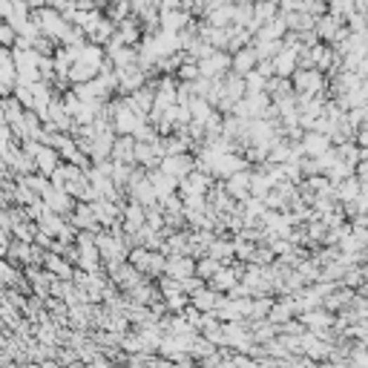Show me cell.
<instances>
[{"mask_svg": "<svg viewBox=\"0 0 368 368\" xmlns=\"http://www.w3.org/2000/svg\"><path fill=\"white\" fill-rule=\"evenodd\" d=\"M32 20L38 23V29H41V35H46V41H49V38H58V41H64V35H67V29H70L67 18L60 15L58 9H52V6H44V9H38Z\"/></svg>", "mask_w": 368, "mask_h": 368, "instance_id": "1", "label": "cell"}, {"mask_svg": "<svg viewBox=\"0 0 368 368\" xmlns=\"http://www.w3.org/2000/svg\"><path fill=\"white\" fill-rule=\"evenodd\" d=\"M159 23H162L164 32H181V29L190 23V15L184 12V9H170V12L159 15Z\"/></svg>", "mask_w": 368, "mask_h": 368, "instance_id": "2", "label": "cell"}, {"mask_svg": "<svg viewBox=\"0 0 368 368\" xmlns=\"http://www.w3.org/2000/svg\"><path fill=\"white\" fill-rule=\"evenodd\" d=\"M207 26H216V29H228L233 23V4H219L213 6L210 12H204Z\"/></svg>", "mask_w": 368, "mask_h": 368, "instance_id": "3", "label": "cell"}, {"mask_svg": "<svg viewBox=\"0 0 368 368\" xmlns=\"http://www.w3.org/2000/svg\"><path fill=\"white\" fill-rule=\"evenodd\" d=\"M230 64H233V70H236L239 75L251 72V70L256 67V52H254V46H242V49L230 58Z\"/></svg>", "mask_w": 368, "mask_h": 368, "instance_id": "4", "label": "cell"}, {"mask_svg": "<svg viewBox=\"0 0 368 368\" xmlns=\"http://www.w3.org/2000/svg\"><path fill=\"white\" fill-rule=\"evenodd\" d=\"M15 78H18V72H15L12 52H9V49H0V84L12 86V84H15Z\"/></svg>", "mask_w": 368, "mask_h": 368, "instance_id": "5", "label": "cell"}, {"mask_svg": "<svg viewBox=\"0 0 368 368\" xmlns=\"http://www.w3.org/2000/svg\"><path fill=\"white\" fill-rule=\"evenodd\" d=\"M325 147H328L325 136H308V138H305V150L314 152V156H322V150H325Z\"/></svg>", "mask_w": 368, "mask_h": 368, "instance_id": "6", "label": "cell"}, {"mask_svg": "<svg viewBox=\"0 0 368 368\" xmlns=\"http://www.w3.org/2000/svg\"><path fill=\"white\" fill-rule=\"evenodd\" d=\"M55 162H58V156L52 150H38V167L44 170V173H49L52 167H55Z\"/></svg>", "mask_w": 368, "mask_h": 368, "instance_id": "7", "label": "cell"}, {"mask_svg": "<svg viewBox=\"0 0 368 368\" xmlns=\"http://www.w3.org/2000/svg\"><path fill=\"white\" fill-rule=\"evenodd\" d=\"M18 41V35H15V29L6 23V20H0V46H12Z\"/></svg>", "mask_w": 368, "mask_h": 368, "instance_id": "8", "label": "cell"}, {"mask_svg": "<svg viewBox=\"0 0 368 368\" xmlns=\"http://www.w3.org/2000/svg\"><path fill=\"white\" fill-rule=\"evenodd\" d=\"M228 190H230L233 196H244V190H248V178H244V176H230Z\"/></svg>", "mask_w": 368, "mask_h": 368, "instance_id": "9", "label": "cell"}, {"mask_svg": "<svg viewBox=\"0 0 368 368\" xmlns=\"http://www.w3.org/2000/svg\"><path fill=\"white\" fill-rule=\"evenodd\" d=\"M181 75H184V78H196V75H199L196 64H190V67H181Z\"/></svg>", "mask_w": 368, "mask_h": 368, "instance_id": "10", "label": "cell"}, {"mask_svg": "<svg viewBox=\"0 0 368 368\" xmlns=\"http://www.w3.org/2000/svg\"><path fill=\"white\" fill-rule=\"evenodd\" d=\"M23 4H26L29 9H44V6H46V0H23Z\"/></svg>", "mask_w": 368, "mask_h": 368, "instance_id": "11", "label": "cell"}]
</instances>
